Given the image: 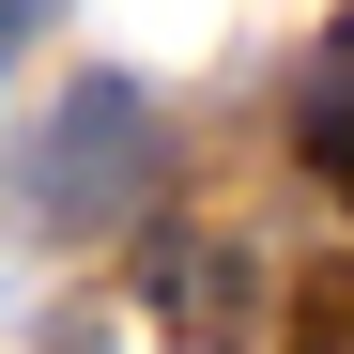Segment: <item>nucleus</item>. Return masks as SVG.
Listing matches in <instances>:
<instances>
[{
  "instance_id": "nucleus-1",
  "label": "nucleus",
  "mask_w": 354,
  "mask_h": 354,
  "mask_svg": "<svg viewBox=\"0 0 354 354\" xmlns=\"http://www.w3.org/2000/svg\"><path fill=\"white\" fill-rule=\"evenodd\" d=\"M154 93L139 77H77L62 108L31 124V154H16V216L31 231H124L139 201H154Z\"/></svg>"
},
{
  "instance_id": "nucleus-2",
  "label": "nucleus",
  "mask_w": 354,
  "mask_h": 354,
  "mask_svg": "<svg viewBox=\"0 0 354 354\" xmlns=\"http://www.w3.org/2000/svg\"><path fill=\"white\" fill-rule=\"evenodd\" d=\"M292 154H308L324 185H354V16L308 46V77H292Z\"/></svg>"
},
{
  "instance_id": "nucleus-3",
  "label": "nucleus",
  "mask_w": 354,
  "mask_h": 354,
  "mask_svg": "<svg viewBox=\"0 0 354 354\" xmlns=\"http://www.w3.org/2000/svg\"><path fill=\"white\" fill-rule=\"evenodd\" d=\"M292 354H354V262H324L292 292Z\"/></svg>"
},
{
  "instance_id": "nucleus-4",
  "label": "nucleus",
  "mask_w": 354,
  "mask_h": 354,
  "mask_svg": "<svg viewBox=\"0 0 354 354\" xmlns=\"http://www.w3.org/2000/svg\"><path fill=\"white\" fill-rule=\"evenodd\" d=\"M154 277H169V308H201V324H231V308H247V277H231L216 247H169Z\"/></svg>"
},
{
  "instance_id": "nucleus-5",
  "label": "nucleus",
  "mask_w": 354,
  "mask_h": 354,
  "mask_svg": "<svg viewBox=\"0 0 354 354\" xmlns=\"http://www.w3.org/2000/svg\"><path fill=\"white\" fill-rule=\"evenodd\" d=\"M46 354H108V324H77V308H62V324H46Z\"/></svg>"
},
{
  "instance_id": "nucleus-6",
  "label": "nucleus",
  "mask_w": 354,
  "mask_h": 354,
  "mask_svg": "<svg viewBox=\"0 0 354 354\" xmlns=\"http://www.w3.org/2000/svg\"><path fill=\"white\" fill-rule=\"evenodd\" d=\"M16 16H46V0H0V31H16Z\"/></svg>"
}]
</instances>
